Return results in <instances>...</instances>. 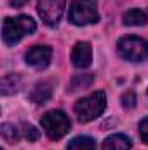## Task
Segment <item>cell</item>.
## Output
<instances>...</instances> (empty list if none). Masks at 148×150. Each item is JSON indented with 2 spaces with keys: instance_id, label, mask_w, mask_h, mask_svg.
<instances>
[{
  "instance_id": "1",
  "label": "cell",
  "mask_w": 148,
  "mask_h": 150,
  "mask_svg": "<svg viewBox=\"0 0 148 150\" xmlns=\"http://www.w3.org/2000/svg\"><path fill=\"white\" fill-rule=\"evenodd\" d=\"M37 30V23L30 16L5 18L2 25V38L7 45H14L26 35H32Z\"/></svg>"
},
{
  "instance_id": "2",
  "label": "cell",
  "mask_w": 148,
  "mask_h": 150,
  "mask_svg": "<svg viewBox=\"0 0 148 150\" xmlns=\"http://www.w3.org/2000/svg\"><path fill=\"white\" fill-rule=\"evenodd\" d=\"M106 108V96L103 91H96L75 103L73 110L80 122H91L98 119Z\"/></svg>"
},
{
  "instance_id": "3",
  "label": "cell",
  "mask_w": 148,
  "mask_h": 150,
  "mask_svg": "<svg viewBox=\"0 0 148 150\" xmlns=\"http://www.w3.org/2000/svg\"><path fill=\"white\" fill-rule=\"evenodd\" d=\"M117 52L122 59L131 63H141L148 59V42L145 38L127 35L117 42Z\"/></svg>"
},
{
  "instance_id": "4",
  "label": "cell",
  "mask_w": 148,
  "mask_h": 150,
  "mask_svg": "<svg viewBox=\"0 0 148 150\" xmlns=\"http://www.w3.org/2000/svg\"><path fill=\"white\" fill-rule=\"evenodd\" d=\"M68 19L77 26H87L99 21L96 0H72Z\"/></svg>"
},
{
  "instance_id": "5",
  "label": "cell",
  "mask_w": 148,
  "mask_h": 150,
  "mask_svg": "<svg viewBox=\"0 0 148 150\" xmlns=\"http://www.w3.org/2000/svg\"><path fill=\"white\" fill-rule=\"evenodd\" d=\"M40 126L51 140H59L70 131L72 122H70V117L63 110H49L42 115Z\"/></svg>"
},
{
  "instance_id": "6",
  "label": "cell",
  "mask_w": 148,
  "mask_h": 150,
  "mask_svg": "<svg viewBox=\"0 0 148 150\" xmlns=\"http://www.w3.org/2000/svg\"><path fill=\"white\" fill-rule=\"evenodd\" d=\"M66 0H38L37 2V11L38 16L47 26H56L63 16Z\"/></svg>"
},
{
  "instance_id": "7",
  "label": "cell",
  "mask_w": 148,
  "mask_h": 150,
  "mask_svg": "<svg viewBox=\"0 0 148 150\" xmlns=\"http://www.w3.org/2000/svg\"><path fill=\"white\" fill-rule=\"evenodd\" d=\"M51 58H52V49L49 45H33L25 56L26 63L33 68H38V70L47 68L51 63Z\"/></svg>"
},
{
  "instance_id": "8",
  "label": "cell",
  "mask_w": 148,
  "mask_h": 150,
  "mask_svg": "<svg viewBox=\"0 0 148 150\" xmlns=\"http://www.w3.org/2000/svg\"><path fill=\"white\" fill-rule=\"evenodd\" d=\"M92 61V49L87 42H77L72 49V63L77 68H87Z\"/></svg>"
},
{
  "instance_id": "9",
  "label": "cell",
  "mask_w": 148,
  "mask_h": 150,
  "mask_svg": "<svg viewBox=\"0 0 148 150\" xmlns=\"http://www.w3.org/2000/svg\"><path fill=\"white\" fill-rule=\"evenodd\" d=\"M103 150H129L131 149V140L125 136V134H120V133H115L108 136L103 145H101Z\"/></svg>"
},
{
  "instance_id": "10",
  "label": "cell",
  "mask_w": 148,
  "mask_h": 150,
  "mask_svg": "<svg viewBox=\"0 0 148 150\" xmlns=\"http://www.w3.org/2000/svg\"><path fill=\"white\" fill-rule=\"evenodd\" d=\"M52 86L49 84V82H42V84H37L35 87H33V91H32V101L33 103H37V105H42V103H45L49 98H51V94H52V89H51Z\"/></svg>"
},
{
  "instance_id": "11",
  "label": "cell",
  "mask_w": 148,
  "mask_h": 150,
  "mask_svg": "<svg viewBox=\"0 0 148 150\" xmlns=\"http://www.w3.org/2000/svg\"><path fill=\"white\" fill-rule=\"evenodd\" d=\"M147 23H148L147 12L140 11V9H132V11H127L124 14V25H127V26H145Z\"/></svg>"
},
{
  "instance_id": "12",
  "label": "cell",
  "mask_w": 148,
  "mask_h": 150,
  "mask_svg": "<svg viewBox=\"0 0 148 150\" xmlns=\"http://www.w3.org/2000/svg\"><path fill=\"white\" fill-rule=\"evenodd\" d=\"M68 150H96V143L89 136H77L68 143Z\"/></svg>"
},
{
  "instance_id": "13",
  "label": "cell",
  "mask_w": 148,
  "mask_h": 150,
  "mask_svg": "<svg viewBox=\"0 0 148 150\" xmlns=\"http://www.w3.org/2000/svg\"><path fill=\"white\" fill-rule=\"evenodd\" d=\"M18 91V77L16 75H5L2 79V93L4 94H11Z\"/></svg>"
},
{
  "instance_id": "14",
  "label": "cell",
  "mask_w": 148,
  "mask_h": 150,
  "mask_svg": "<svg viewBox=\"0 0 148 150\" xmlns=\"http://www.w3.org/2000/svg\"><path fill=\"white\" fill-rule=\"evenodd\" d=\"M91 82H92V75H75L72 84H70V89L72 91H78L82 87L91 86Z\"/></svg>"
},
{
  "instance_id": "15",
  "label": "cell",
  "mask_w": 148,
  "mask_h": 150,
  "mask_svg": "<svg viewBox=\"0 0 148 150\" xmlns=\"http://www.w3.org/2000/svg\"><path fill=\"white\" fill-rule=\"evenodd\" d=\"M0 131H2V136H4L5 140H9V142H14V140L18 138L16 127H14L12 124H4V126L0 127Z\"/></svg>"
},
{
  "instance_id": "16",
  "label": "cell",
  "mask_w": 148,
  "mask_h": 150,
  "mask_svg": "<svg viewBox=\"0 0 148 150\" xmlns=\"http://www.w3.org/2000/svg\"><path fill=\"white\" fill-rule=\"evenodd\" d=\"M140 134H141V140L148 145V117H145L140 122Z\"/></svg>"
},
{
  "instance_id": "17",
  "label": "cell",
  "mask_w": 148,
  "mask_h": 150,
  "mask_svg": "<svg viewBox=\"0 0 148 150\" xmlns=\"http://www.w3.org/2000/svg\"><path fill=\"white\" fill-rule=\"evenodd\" d=\"M25 136H26L30 142H35V140H38L40 133H38L33 126H25Z\"/></svg>"
},
{
  "instance_id": "18",
  "label": "cell",
  "mask_w": 148,
  "mask_h": 150,
  "mask_svg": "<svg viewBox=\"0 0 148 150\" xmlns=\"http://www.w3.org/2000/svg\"><path fill=\"white\" fill-rule=\"evenodd\" d=\"M122 101H124V107L132 108V107H134V94H132V93H125V94L122 96Z\"/></svg>"
},
{
  "instance_id": "19",
  "label": "cell",
  "mask_w": 148,
  "mask_h": 150,
  "mask_svg": "<svg viewBox=\"0 0 148 150\" xmlns=\"http://www.w3.org/2000/svg\"><path fill=\"white\" fill-rule=\"evenodd\" d=\"M26 2L28 0H11V5L12 7H23V5H26Z\"/></svg>"
}]
</instances>
